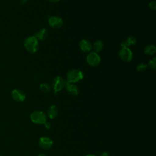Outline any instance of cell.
Here are the masks:
<instances>
[{
	"mask_svg": "<svg viewBox=\"0 0 156 156\" xmlns=\"http://www.w3.org/2000/svg\"><path fill=\"white\" fill-rule=\"evenodd\" d=\"M48 24L52 28L58 29L62 26L63 21L60 17L57 16H52L49 18Z\"/></svg>",
	"mask_w": 156,
	"mask_h": 156,
	"instance_id": "ba28073f",
	"label": "cell"
},
{
	"mask_svg": "<svg viewBox=\"0 0 156 156\" xmlns=\"http://www.w3.org/2000/svg\"><path fill=\"white\" fill-rule=\"evenodd\" d=\"M156 51V48L154 44H148L144 48V52L147 55H153Z\"/></svg>",
	"mask_w": 156,
	"mask_h": 156,
	"instance_id": "9a60e30c",
	"label": "cell"
},
{
	"mask_svg": "<svg viewBox=\"0 0 156 156\" xmlns=\"http://www.w3.org/2000/svg\"><path fill=\"white\" fill-rule=\"evenodd\" d=\"M149 7L151 10H155L156 9V2H155V1H151V2L149 3Z\"/></svg>",
	"mask_w": 156,
	"mask_h": 156,
	"instance_id": "ffe728a7",
	"label": "cell"
},
{
	"mask_svg": "<svg viewBox=\"0 0 156 156\" xmlns=\"http://www.w3.org/2000/svg\"><path fill=\"white\" fill-rule=\"evenodd\" d=\"M147 65L143 63H139L137 66H136V70L138 72H144L146 71V69H147Z\"/></svg>",
	"mask_w": 156,
	"mask_h": 156,
	"instance_id": "ac0fdd59",
	"label": "cell"
},
{
	"mask_svg": "<svg viewBox=\"0 0 156 156\" xmlns=\"http://www.w3.org/2000/svg\"><path fill=\"white\" fill-rule=\"evenodd\" d=\"M30 118L31 121L36 124H44L47 121L46 115L40 110L32 112L30 115Z\"/></svg>",
	"mask_w": 156,
	"mask_h": 156,
	"instance_id": "3957f363",
	"label": "cell"
},
{
	"mask_svg": "<svg viewBox=\"0 0 156 156\" xmlns=\"http://www.w3.org/2000/svg\"><path fill=\"white\" fill-rule=\"evenodd\" d=\"M58 115V109L57 107L54 105L50 106L47 110L46 116L49 117L50 119H54Z\"/></svg>",
	"mask_w": 156,
	"mask_h": 156,
	"instance_id": "5bb4252c",
	"label": "cell"
},
{
	"mask_svg": "<svg viewBox=\"0 0 156 156\" xmlns=\"http://www.w3.org/2000/svg\"><path fill=\"white\" fill-rule=\"evenodd\" d=\"M66 81L60 76L55 77L52 81V87L55 94L60 91L65 86Z\"/></svg>",
	"mask_w": 156,
	"mask_h": 156,
	"instance_id": "277c9868",
	"label": "cell"
},
{
	"mask_svg": "<svg viewBox=\"0 0 156 156\" xmlns=\"http://www.w3.org/2000/svg\"><path fill=\"white\" fill-rule=\"evenodd\" d=\"M66 90L67 92L73 96H77L79 94V90L77 87L74 85V83H69L67 81H66L65 86Z\"/></svg>",
	"mask_w": 156,
	"mask_h": 156,
	"instance_id": "30bf717a",
	"label": "cell"
},
{
	"mask_svg": "<svg viewBox=\"0 0 156 156\" xmlns=\"http://www.w3.org/2000/svg\"><path fill=\"white\" fill-rule=\"evenodd\" d=\"M119 57L123 62H129L132 59V52L129 48L122 47L119 51Z\"/></svg>",
	"mask_w": 156,
	"mask_h": 156,
	"instance_id": "8992f818",
	"label": "cell"
},
{
	"mask_svg": "<svg viewBox=\"0 0 156 156\" xmlns=\"http://www.w3.org/2000/svg\"><path fill=\"white\" fill-rule=\"evenodd\" d=\"M149 67L152 69H155L156 68V59L155 58H153L152 59L150 60L148 63Z\"/></svg>",
	"mask_w": 156,
	"mask_h": 156,
	"instance_id": "d6986e66",
	"label": "cell"
},
{
	"mask_svg": "<svg viewBox=\"0 0 156 156\" xmlns=\"http://www.w3.org/2000/svg\"><path fill=\"white\" fill-rule=\"evenodd\" d=\"M67 82L69 83H76L83 78V73L78 69L69 70L66 75Z\"/></svg>",
	"mask_w": 156,
	"mask_h": 156,
	"instance_id": "7a4b0ae2",
	"label": "cell"
},
{
	"mask_svg": "<svg viewBox=\"0 0 156 156\" xmlns=\"http://www.w3.org/2000/svg\"><path fill=\"white\" fill-rule=\"evenodd\" d=\"M11 96L12 99L17 102H22L25 101L26 94L21 90L15 88L11 91Z\"/></svg>",
	"mask_w": 156,
	"mask_h": 156,
	"instance_id": "52a82bcc",
	"label": "cell"
},
{
	"mask_svg": "<svg viewBox=\"0 0 156 156\" xmlns=\"http://www.w3.org/2000/svg\"><path fill=\"white\" fill-rule=\"evenodd\" d=\"M48 1H49L51 2H57L59 1L60 0H48Z\"/></svg>",
	"mask_w": 156,
	"mask_h": 156,
	"instance_id": "cb8c5ba5",
	"label": "cell"
},
{
	"mask_svg": "<svg viewBox=\"0 0 156 156\" xmlns=\"http://www.w3.org/2000/svg\"><path fill=\"white\" fill-rule=\"evenodd\" d=\"M99 156H109V154L107 152H104L101 153Z\"/></svg>",
	"mask_w": 156,
	"mask_h": 156,
	"instance_id": "7402d4cb",
	"label": "cell"
},
{
	"mask_svg": "<svg viewBox=\"0 0 156 156\" xmlns=\"http://www.w3.org/2000/svg\"><path fill=\"white\" fill-rule=\"evenodd\" d=\"M0 156H1V155H0Z\"/></svg>",
	"mask_w": 156,
	"mask_h": 156,
	"instance_id": "4316f807",
	"label": "cell"
},
{
	"mask_svg": "<svg viewBox=\"0 0 156 156\" xmlns=\"http://www.w3.org/2000/svg\"><path fill=\"white\" fill-rule=\"evenodd\" d=\"M37 156H47L45 154H43V153H41V154H39Z\"/></svg>",
	"mask_w": 156,
	"mask_h": 156,
	"instance_id": "d4e9b609",
	"label": "cell"
},
{
	"mask_svg": "<svg viewBox=\"0 0 156 156\" xmlns=\"http://www.w3.org/2000/svg\"><path fill=\"white\" fill-rule=\"evenodd\" d=\"M79 48L83 52H88L92 49V44L88 40L83 39L79 43Z\"/></svg>",
	"mask_w": 156,
	"mask_h": 156,
	"instance_id": "8fae6325",
	"label": "cell"
},
{
	"mask_svg": "<svg viewBox=\"0 0 156 156\" xmlns=\"http://www.w3.org/2000/svg\"><path fill=\"white\" fill-rule=\"evenodd\" d=\"M40 90L44 93H48L51 91V87L46 83H42L40 85Z\"/></svg>",
	"mask_w": 156,
	"mask_h": 156,
	"instance_id": "e0dca14e",
	"label": "cell"
},
{
	"mask_svg": "<svg viewBox=\"0 0 156 156\" xmlns=\"http://www.w3.org/2000/svg\"><path fill=\"white\" fill-rule=\"evenodd\" d=\"M34 36L38 40V41L44 40L48 36V32L46 29H41L37 31Z\"/></svg>",
	"mask_w": 156,
	"mask_h": 156,
	"instance_id": "7c38bea8",
	"label": "cell"
},
{
	"mask_svg": "<svg viewBox=\"0 0 156 156\" xmlns=\"http://www.w3.org/2000/svg\"><path fill=\"white\" fill-rule=\"evenodd\" d=\"M86 60L89 65L96 66L99 65L101 62V57L97 52H91L87 55Z\"/></svg>",
	"mask_w": 156,
	"mask_h": 156,
	"instance_id": "5b68a950",
	"label": "cell"
},
{
	"mask_svg": "<svg viewBox=\"0 0 156 156\" xmlns=\"http://www.w3.org/2000/svg\"><path fill=\"white\" fill-rule=\"evenodd\" d=\"M28 1H29V0H20V2L21 4H26Z\"/></svg>",
	"mask_w": 156,
	"mask_h": 156,
	"instance_id": "603a6c76",
	"label": "cell"
},
{
	"mask_svg": "<svg viewBox=\"0 0 156 156\" xmlns=\"http://www.w3.org/2000/svg\"><path fill=\"white\" fill-rule=\"evenodd\" d=\"M24 46L28 52L34 54L38 50V41L34 35L27 37L24 41Z\"/></svg>",
	"mask_w": 156,
	"mask_h": 156,
	"instance_id": "6da1fadb",
	"label": "cell"
},
{
	"mask_svg": "<svg viewBox=\"0 0 156 156\" xmlns=\"http://www.w3.org/2000/svg\"><path fill=\"white\" fill-rule=\"evenodd\" d=\"M44 125L45 127H46L47 129H49L51 128V123H50V122H47V121H46V122H44Z\"/></svg>",
	"mask_w": 156,
	"mask_h": 156,
	"instance_id": "44dd1931",
	"label": "cell"
},
{
	"mask_svg": "<svg viewBox=\"0 0 156 156\" xmlns=\"http://www.w3.org/2000/svg\"><path fill=\"white\" fill-rule=\"evenodd\" d=\"M103 47H104V43L101 40H96L92 46V48L94 51V52H96L97 53L98 52H100L103 49Z\"/></svg>",
	"mask_w": 156,
	"mask_h": 156,
	"instance_id": "2e32d148",
	"label": "cell"
},
{
	"mask_svg": "<svg viewBox=\"0 0 156 156\" xmlns=\"http://www.w3.org/2000/svg\"><path fill=\"white\" fill-rule=\"evenodd\" d=\"M38 144L42 149H49L52 147L53 144V141L49 137L41 136L38 140Z\"/></svg>",
	"mask_w": 156,
	"mask_h": 156,
	"instance_id": "9c48e42d",
	"label": "cell"
},
{
	"mask_svg": "<svg viewBox=\"0 0 156 156\" xmlns=\"http://www.w3.org/2000/svg\"><path fill=\"white\" fill-rule=\"evenodd\" d=\"M136 43V40L135 37L129 36L126 38L121 44V47H127L129 48L130 46L135 45Z\"/></svg>",
	"mask_w": 156,
	"mask_h": 156,
	"instance_id": "4fadbf2b",
	"label": "cell"
},
{
	"mask_svg": "<svg viewBox=\"0 0 156 156\" xmlns=\"http://www.w3.org/2000/svg\"><path fill=\"white\" fill-rule=\"evenodd\" d=\"M85 156H95L94 155H93V154H87V155H85Z\"/></svg>",
	"mask_w": 156,
	"mask_h": 156,
	"instance_id": "484cf974",
	"label": "cell"
}]
</instances>
